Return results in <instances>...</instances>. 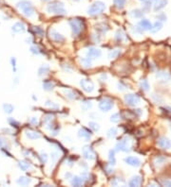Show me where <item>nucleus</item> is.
<instances>
[{
	"mask_svg": "<svg viewBox=\"0 0 171 187\" xmlns=\"http://www.w3.org/2000/svg\"><path fill=\"white\" fill-rule=\"evenodd\" d=\"M18 166L22 171H28L29 169L32 168V165L26 161H19L18 162Z\"/></svg>",
	"mask_w": 171,
	"mask_h": 187,
	"instance_id": "25",
	"label": "nucleus"
},
{
	"mask_svg": "<svg viewBox=\"0 0 171 187\" xmlns=\"http://www.w3.org/2000/svg\"><path fill=\"white\" fill-rule=\"evenodd\" d=\"M109 165H115L116 164V158H115V150H109Z\"/></svg>",
	"mask_w": 171,
	"mask_h": 187,
	"instance_id": "26",
	"label": "nucleus"
},
{
	"mask_svg": "<svg viewBox=\"0 0 171 187\" xmlns=\"http://www.w3.org/2000/svg\"><path fill=\"white\" fill-rule=\"evenodd\" d=\"M16 183L18 185H21V186H27V185H30L32 183V179L28 178V177H25V176H21L19 177L17 179H16Z\"/></svg>",
	"mask_w": 171,
	"mask_h": 187,
	"instance_id": "19",
	"label": "nucleus"
},
{
	"mask_svg": "<svg viewBox=\"0 0 171 187\" xmlns=\"http://www.w3.org/2000/svg\"><path fill=\"white\" fill-rule=\"evenodd\" d=\"M120 54H121V50L120 49H113L109 53V59H110V60L116 59Z\"/></svg>",
	"mask_w": 171,
	"mask_h": 187,
	"instance_id": "33",
	"label": "nucleus"
},
{
	"mask_svg": "<svg viewBox=\"0 0 171 187\" xmlns=\"http://www.w3.org/2000/svg\"><path fill=\"white\" fill-rule=\"evenodd\" d=\"M125 39V33L122 30H118L115 33V40L118 42H122Z\"/></svg>",
	"mask_w": 171,
	"mask_h": 187,
	"instance_id": "34",
	"label": "nucleus"
},
{
	"mask_svg": "<svg viewBox=\"0 0 171 187\" xmlns=\"http://www.w3.org/2000/svg\"><path fill=\"white\" fill-rule=\"evenodd\" d=\"M162 184L165 185V186H169V187H171V182H170V181H167V179H163V181L162 182Z\"/></svg>",
	"mask_w": 171,
	"mask_h": 187,
	"instance_id": "51",
	"label": "nucleus"
},
{
	"mask_svg": "<svg viewBox=\"0 0 171 187\" xmlns=\"http://www.w3.org/2000/svg\"><path fill=\"white\" fill-rule=\"evenodd\" d=\"M86 54H87V57H89V58H90L91 60H94V59L100 58V57L102 56V51L97 47L90 46L87 49Z\"/></svg>",
	"mask_w": 171,
	"mask_h": 187,
	"instance_id": "9",
	"label": "nucleus"
},
{
	"mask_svg": "<svg viewBox=\"0 0 171 187\" xmlns=\"http://www.w3.org/2000/svg\"><path fill=\"white\" fill-rule=\"evenodd\" d=\"M11 63H12V70H13L14 73H15L16 72V59L14 58V57L11 58Z\"/></svg>",
	"mask_w": 171,
	"mask_h": 187,
	"instance_id": "44",
	"label": "nucleus"
},
{
	"mask_svg": "<svg viewBox=\"0 0 171 187\" xmlns=\"http://www.w3.org/2000/svg\"><path fill=\"white\" fill-rule=\"evenodd\" d=\"M158 18H159L160 20H162V21H165V20H166V16H165V15H163V14H161V15H159V16H158Z\"/></svg>",
	"mask_w": 171,
	"mask_h": 187,
	"instance_id": "52",
	"label": "nucleus"
},
{
	"mask_svg": "<svg viewBox=\"0 0 171 187\" xmlns=\"http://www.w3.org/2000/svg\"><path fill=\"white\" fill-rule=\"evenodd\" d=\"M118 89H119V90H121V91H124L126 88H125L124 86L122 85V83H118Z\"/></svg>",
	"mask_w": 171,
	"mask_h": 187,
	"instance_id": "53",
	"label": "nucleus"
},
{
	"mask_svg": "<svg viewBox=\"0 0 171 187\" xmlns=\"http://www.w3.org/2000/svg\"><path fill=\"white\" fill-rule=\"evenodd\" d=\"M9 122H10V124H11V125H12V126L14 125L15 127H18V125H19L18 122H16L15 120L12 119V118H10V119H9Z\"/></svg>",
	"mask_w": 171,
	"mask_h": 187,
	"instance_id": "47",
	"label": "nucleus"
},
{
	"mask_svg": "<svg viewBox=\"0 0 171 187\" xmlns=\"http://www.w3.org/2000/svg\"><path fill=\"white\" fill-rule=\"evenodd\" d=\"M80 86L86 93H92L94 91V83L92 82L89 78H82L80 81Z\"/></svg>",
	"mask_w": 171,
	"mask_h": 187,
	"instance_id": "7",
	"label": "nucleus"
},
{
	"mask_svg": "<svg viewBox=\"0 0 171 187\" xmlns=\"http://www.w3.org/2000/svg\"><path fill=\"white\" fill-rule=\"evenodd\" d=\"M154 5H153V10L155 11H158L162 9H163L167 4V0H153Z\"/></svg>",
	"mask_w": 171,
	"mask_h": 187,
	"instance_id": "16",
	"label": "nucleus"
},
{
	"mask_svg": "<svg viewBox=\"0 0 171 187\" xmlns=\"http://www.w3.org/2000/svg\"><path fill=\"white\" fill-rule=\"evenodd\" d=\"M144 15V11H141V10H133L130 11V16L133 17V18H141Z\"/></svg>",
	"mask_w": 171,
	"mask_h": 187,
	"instance_id": "30",
	"label": "nucleus"
},
{
	"mask_svg": "<svg viewBox=\"0 0 171 187\" xmlns=\"http://www.w3.org/2000/svg\"><path fill=\"white\" fill-rule=\"evenodd\" d=\"M51 157H52V160L53 162H56L57 160L59 159V154L57 153V152H52Z\"/></svg>",
	"mask_w": 171,
	"mask_h": 187,
	"instance_id": "45",
	"label": "nucleus"
},
{
	"mask_svg": "<svg viewBox=\"0 0 171 187\" xmlns=\"http://www.w3.org/2000/svg\"><path fill=\"white\" fill-rule=\"evenodd\" d=\"M31 52L32 54H35V55H39V54H41V50L38 46H31Z\"/></svg>",
	"mask_w": 171,
	"mask_h": 187,
	"instance_id": "41",
	"label": "nucleus"
},
{
	"mask_svg": "<svg viewBox=\"0 0 171 187\" xmlns=\"http://www.w3.org/2000/svg\"><path fill=\"white\" fill-rule=\"evenodd\" d=\"M26 30V27L23 23L16 22L14 23L12 27V31L14 33H22Z\"/></svg>",
	"mask_w": 171,
	"mask_h": 187,
	"instance_id": "15",
	"label": "nucleus"
},
{
	"mask_svg": "<svg viewBox=\"0 0 171 187\" xmlns=\"http://www.w3.org/2000/svg\"><path fill=\"white\" fill-rule=\"evenodd\" d=\"M117 134H118V129H117L116 128H114V127L110 128L109 131H108V132H106V135H108L109 138H114V137H116Z\"/></svg>",
	"mask_w": 171,
	"mask_h": 187,
	"instance_id": "32",
	"label": "nucleus"
},
{
	"mask_svg": "<svg viewBox=\"0 0 171 187\" xmlns=\"http://www.w3.org/2000/svg\"><path fill=\"white\" fill-rule=\"evenodd\" d=\"M39 158H40V160L43 163H46L48 162V155L45 152H41Z\"/></svg>",
	"mask_w": 171,
	"mask_h": 187,
	"instance_id": "43",
	"label": "nucleus"
},
{
	"mask_svg": "<svg viewBox=\"0 0 171 187\" xmlns=\"http://www.w3.org/2000/svg\"><path fill=\"white\" fill-rule=\"evenodd\" d=\"M116 151H124L128 152L130 150V141L127 137L122 139L120 142H118L115 146Z\"/></svg>",
	"mask_w": 171,
	"mask_h": 187,
	"instance_id": "5",
	"label": "nucleus"
},
{
	"mask_svg": "<svg viewBox=\"0 0 171 187\" xmlns=\"http://www.w3.org/2000/svg\"><path fill=\"white\" fill-rule=\"evenodd\" d=\"M157 144H158V146L163 148V149H169L171 147V142L169 139L166 138V137H161L158 139V142H157Z\"/></svg>",
	"mask_w": 171,
	"mask_h": 187,
	"instance_id": "14",
	"label": "nucleus"
},
{
	"mask_svg": "<svg viewBox=\"0 0 171 187\" xmlns=\"http://www.w3.org/2000/svg\"><path fill=\"white\" fill-rule=\"evenodd\" d=\"M106 9V6L104 2L102 1H96L93 4H91L89 6V8L88 9V14L89 15H99V14L103 13Z\"/></svg>",
	"mask_w": 171,
	"mask_h": 187,
	"instance_id": "3",
	"label": "nucleus"
},
{
	"mask_svg": "<svg viewBox=\"0 0 171 187\" xmlns=\"http://www.w3.org/2000/svg\"><path fill=\"white\" fill-rule=\"evenodd\" d=\"M124 100L126 105L131 107L137 106L141 102V98L137 95H135V94H127V95L124 97Z\"/></svg>",
	"mask_w": 171,
	"mask_h": 187,
	"instance_id": "6",
	"label": "nucleus"
},
{
	"mask_svg": "<svg viewBox=\"0 0 171 187\" xmlns=\"http://www.w3.org/2000/svg\"><path fill=\"white\" fill-rule=\"evenodd\" d=\"M69 27L71 28V31H72V36L73 37H76V36L79 35L83 28H84V23L83 21L78 19V18H73V19H70L69 20Z\"/></svg>",
	"mask_w": 171,
	"mask_h": 187,
	"instance_id": "4",
	"label": "nucleus"
},
{
	"mask_svg": "<svg viewBox=\"0 0 171 187\" xmlns=\"http://www.w3.org/2000/svg\"><path fill=\"white\" fill-rule=\"evenodd\" d=\"M89 128H91L93 132H98L100 129V126L96 123V122H89Z\"/></svg>",
	"mask_w": 171,
	"mask_h": 187,
	"instance_id": "39",
	"label": "nucleus"
},
{
	"mask_svg": "<svg viewBox=\"0 0 171 187\" xmlns=\"http://www.w3.org/2000/svg\"><path fill=\"white\" fill-rule=\"evenodd\" d=\"M162 27H163V23L161 22V21H157V22L152 25V27H151V31L153 33H156V32H158L162 30Z\"/></svg>",
	"mask_w": 171,
	"mask_h": 187,
	"instance_id": "31",
	"label": "nucleus"
},
{
	"mask_svg": "<svg viewBox=\"0 0 171 187\" xmlns=\"http://www.w3.org/2000/svg\"><path fill=\"white\" fill-rule=\"evenodd\" d=\"M3 110H4V112H5L6 113L10 114V113H12L13 112L14 107H13L11 103H5V104L3 105Z\"/></svg>",
	"mask_w": 171,
	"mask_h": 187,
	"instance_id": "35",
	"label": "nucleus"
},
{
	"mask_svg": "<svg viewBox=\"0 0 171 187\" xmlns=\"http://www.w3.org/2000/svg\"><path fill=\"white\" fill-rule=\"evenodd\" d=\"M42 86H43V89H44V90H46V91H52V90L54 88V83L52 82V81H46L43 82Z\"/></svg>",
	"mask_w": 171,
	"mask_h": 187,
	"instance_id": "29",
	"label": "nucleus"
},
{
	"mask_svg": "<svg viewBox=\"0 0 171 187\" xmlns=\"http://www.w3.org/2000/svg\"><path fill=\"white\" fill-rule=\"evenodd\" d=\"M78 136L82 139H85L86 141H89L91 138V133L88 131L87 128H82L78 131Z\"/></svg>",
	"mask_w": 171,
	"mask_h": 187,
	"instance_id": "17",
	"label": "nucleus"
},
{
	"mask_svg": "<svg viewBox=\"0 0 171 187\" xmlns=\"http://www.w3.org/2000/svg\"><path fill=\"white\" fill-rule=\"evenodd\" d=\"M49 66L48 65V64H43V65H41L39 68H38V76L39 77H42V76H45L49 73Z\"/></svg>",
	"mask_w": 171,
	"mask_h": 187,
	"instance_id": "24",
	"label": "nucleus"
},
{
	"mask_svg": "<svg viewBox=\"0 0 171 187\" xmlns=\"http://www.w3.org/2000/svg\"><path fill=\"white\" fill-rule=\"evenodd\" d=\"M126 0H113V3L115 5V7L117 9H123L125 5H126Z\"/></svg>",
	"mask_w": 171,
	"mask_h": 187,
	"instance_id": "36",
	"label": "nucleus"
},
{
	"mask_svg": "<svg viewBox=\"0 0 171 187\" xmlns=\"http://www.w3.org/2000/svg\"><path fill=\"white\" fill-rule=\"evenodd\" d=\"M80 63L84 68H90L92 66V60L89 57H82L80 58Z\"/></svg>",
	"mask_w": 171,
	"mask_h": 187,
	"instance_id": "22",
	"label": "nucleus"
},
{
	"mask_svg": "<svg viewBox=\"0 0 171 187\" xmlns=\"http://www.w3.org/2000/svg\"><path fill=\"white\" fill-rule=\"evenodd\" d=\"M140 87L144 91H148L149 88H150V86H149V83L146 80H142L140 81Z\"/></svg>",
	"mask_w": 171,
	"mask_h": 187,
	"instance_id": "37",
	"label": "nucleus"
},
{
	"mask_svg": "<svg viewBox=\"0 0 171 187\" xmlns=\"http://www.w3.org/2000/svg\"><path fill=\"white\" fill-rule=\"evenodd\" d=\"M30 123L32 124V125H37L38 124V120H37V118L36 117H32L31 119H30Z\"/></svg>",
	"mask_w": 171,
	"mask_h": 187,
	"instance_id": "46",
	"label": "nucleus"
},
{
	"mask_svg": "<svg viewBox=\"0 0 171 187\" xmlns=\"http://www.w3.org/2000/svg\"><path fill=\"white\" fill-rule=\"evenodd\" d=\"M16 8L26 17L31 18L34 15V7L31 1L21 0V1L16 3Z\"/></svg>",
	"mask_w": 171,
	"mask_h": 187,
	"instance_id": "1",
	"label": "nucleus"
},
{
	"mask_svg": "<svg viewBox=\"0 0 171 187\" xmlns=\"http://www.w3.org/2000/svg\"><path fill=\"white\" fill-rule=\"evenodd\" d=\"M121 119V116L119 113H113L112 116H110V121L112 122V123H118V122L120 121Z\"/></svg>",
	"mask_w": 171,
	"mask_h": 187,
	"instance_id": "40",
	"label": "nucleus"
},
{
	"mask_svg": "<svg viewBox=\"0 0 171 187\" xmlns=\"http://www.w3.org/2000/svg\"><path fill=\"white\" fill-rule=\"evenodd\" d=\"M5 145H6V140H5V138H3V137H1V136H0V147H4Z\"/></svg>",
	"mask_w": 171,
	"mask_h": 187,
	"instance_id": "48",
	"label": "nucleus"
},
{
	"mask_svg": "<svg viewBox=\"0 0 171 187\" xmlns=\"http://www.w3.org/2000/svg\"><path fill=\"white\" fill-rule=\"evenodd\" d=\"M84 183V179H82V177H79V176H74L71 178V181H70V184L72 186H81L82 184Z\"/></svg>",
	"mask_w": 171,
	"mask_h": 187,
	"instance_id": "23",
	"label": "nucleus"
},
{
	"mask_svg": "<svg viewBox=\"0 0 171 187\" xmlns=\"http://www.w3.org/2000/svg\"><path fill=\"white\" fill-rule=\"evenodd\" d=\"M47 11L51 14H58V15L59 14H65L67 12L64 4L59 1L49 3L47 6Z\"/></svg>",
	"mask_w": 171,
	"mask_h": 187,
	"instance_id": "2",
	"label": "nucleus"
},
{
	"mask_svg": "<svg viewBox=\"0 0 171 187\" xmlns=\"http://www.w3.org/2000/svg\"><path fill=\"white\" fill-rule=\"evenodd\" d=\"M45 105L49 108H51V109H59L60 106L55 103V102H52V101H49V100H48V101H46Z\"/></svg>",
	"mask_w": 171,
	"mask_h": 187,
	"instance_id": "38",
	"label": "nucleus"
},
{
	"mask_svg": "<svg viewBox=\"0 0 171 187\" xmlns=\"http://www.w3.org/2000/svg\"><path fill=\"white\" fill-rule=\"evenodd\" d=\"M34 31H35V33L40 34V35L43 34V30H41V28H40L39 27H34Z\"/></svg>",
	"mask_w": 171,
	"mask_h": 187,
	"instance_id": "50",
	"label": "nucleus"
},
{
	"mask_svg": "<svg viewBox=\"0 0 171 187\" xmlns=\"http://www.w3.org/2000/svg\"><path fill=\"white\" fill-rule=\"evenodd\" d=\"M165 161H166V159L163 157H158L156 159V163H159V164H162Z\"/></svg>",
	"mask_w": 171,
	"mask_h": 187,
	"instance_id": "49",
	"label": "nucleus"
},
{
	"mask_svg": "<svg viewBox=\"0 0 171 187\" xmlns=\"http://www.w3.org/2000/svg\"><path fill=\"white\" fill-rule=\"evenodd\" d=\"M72 1H75V2H77V1H79V0H72Z\"/></svg>",
	"mask_w": 171,
	"mask_h": 187,
	"instance_id": "54",
	"label": "nucleus"
},
{
	"mask_svg": "<svg viewBox=\"0 0 171 187\" xmlns=\"http://www.w3.org/2000/svg\"><path fill=\"white\" fill-rule=\"evenodd\" d=\"M114 107V103L109 98H103L99 102V109L102 112H109Z\"/></svg>",
	"mask_w": 171,
	"mask_h": 187,
	"instance_id": "8",
	"label": "nucleus"
},
{
	"mask_svg": "<svg viewBox=\"0 0 171 187\" xmlns=\"http://www.w3.org/2000/svg\"><path fill=\"white\" fill-rule=\"evenodd\" d=\"M125 163L130 166H134V167H138L141 165V160L138 157H134V156H127L125 158Z\"/></svg>",
	"mask_w": 171,
	"mask_h": 187,
	"instance_id": "11",
	"label": "nucleus"
},
{
	"mask_svg": "<svg viewBox=\"0 0 171 187\" xmlns=\"http://www.w3.org/2000/svg\"><path fill=\"white\" fill-rule=\"evenodd\" d=\"M95 28L96 30L98 31H101L102 33H106V31H108L109 30V27H108V25H106L105 23H99L95 26Z\"/></svg>",
	"mask_w": 171,
	"mask_h": 187,
	"instance_id": "27",
	"label": "nucleus"
},
{
	"mask_svg": "<svg viewBox=\"0 0 171 187\" xmlns=\"http://www.w3.org/2000/svg\"><path fill=\"white\" fill-rule=\"evenodd\" d=\"M156 78H158V80L166 82V81H169L171 80V75L169 73H167V72L161 71L156 74Z\"/></svg>",
	"mask_w": 171,
	"mask_h": 187,
	"instance_id": "18",
	"label": "nucleus"
},
{
	"mask_svg": "<svg viewBox=\"0 0 171 187\" xmlns=\"http://www.w3.org/2000/svg\"><path fill=\"white\" fill-rule=\"evenodd\" d=\"M63 93H64V95L66 96V97H68L69 99H70V100H73V99H76V95H75V93L73 92V91H71V90H69V89H67V90H64L63 91Z\"/></svg>",
	"mask_w": 171,
	"mask_h": 187,
	"instance_id": "28",
	"label": "nucleus"
},
{
	"mask_svg": "<svg viewBox=\"0 0 171 187\" xmlns=\"http://www.w3.org/2000/svg\"><path fill=\"white\" fill-rule=\"evenodd\" d=\"M49 38L56 43H62L65 41V37H64L60 32L56 31L55 30H49Z\"/></svg>",
	"mask_w": 171,
	"mask_h": 187,
	"instance_id": "12",
	"label": "nucleus"
},
{
	"mask_svg": "<svg viewBox=\"0 0 171 187\" xmlns=\"http://www.w3.org/2000/svg\"><path fill=\"white\" fill-rule=\"evenodd\" d=\"M170 128H171V126H170Z\"/></svg>",
	"mask_w": 171,
	"mask_h": 187,
	"instance_id": "56",
	"label": "nucleus"
},
{
	"mask_svg": "<svg viewBox=\"0 0 171 187\" xmlns=\"http://www.w3.org/2000/svg\"><path fill=\"white\" fill-rule=\"evenodd\" d=\"M42 1H49V0H42Z\"/></svg>",
	"mask_w": 171,
	"mask_h": 187,
	"instance_id": "55",
	"label": "nucleus"
},
{
	"mask_svg": "<svg viewBox=\"0 0 171 187\" xmlns=\"http://www.w3.org/2000/svg\"><path fill=\"white\" fill-rule=\"evenodd\" d=\"M82 154L85 159H87L89 161H93L95 159V153L92 147L89 146H85L82 148Z\"/></svg>",
	"mask_w": 171,
	"mask_h": 187,
	"instance_id": "10",
	"label": "nucleus"
},
{
	"mask_svg": "<svg viewBox=\"0 0 171 187\" xmlns=\"http://www.w3.org/2000/svg\"><path fill=\"white\" fill-rule=\"evenodd\" d=\"M141 182H142V178H141V176L137 175V176H134L130 179V181L128 182V186L137 187V186L141 185Z\"/></svg>",
	"mask_w": 171,
	"mask_h": 187,
	"instance_id": "20",
	"label": "nucleus"
},
{
	"mask_svg": "<svg viewBox=\"0 0 171 187\" xmlns=\"http://www.w3.org/2000/svg\"><path fill=\"white\" fill-rule=\"evenodd\" d=\"M92 107V104L90 101H85L82 103V109L85 110V111H87L89 109H90V108Z\"/></svg>",
	"mask_w": 171,
	"mask_h": 187,
	"instance_id": "42",
	"label": "nucleus"
},
{
	"mask_svg": "<svg viewBox=\"0 0 171 187\" xmlns=\"http://www.w3.org/2000/svg\"><path fill=\"white\" fill-rule=\"evenodd\" d=\"M141 31H146V30H151L152 24L150 23V21H148L146 19H142L140 22L138 23L137 27Z\"/></svg>",
	"mask_w": 171,
	"mask_h": 187,
	"instance_id": "13",
	"label": "nucleus"
},
{
	"mask_svg": "<svg viewBox=\"0 0 171 187\" xmlns=\"http://www.w3.org/2000/svg\"><path fill=\"white\" fill-rule=\"evenodd\" d=\"M25 133H26V136L30 140H37L41 137V135L37 132L32 131V129H27Z\"/></svg>",
	"mask_w": 171,
	"mask_h": 187,
	"instance_id": "21",
	"label": "nucleus"
}]
</instances>
